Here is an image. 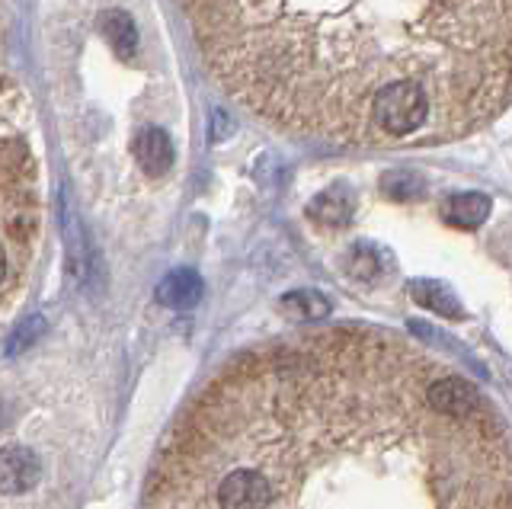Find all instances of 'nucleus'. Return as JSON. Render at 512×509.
Masks as SVG:
<instances>
[{
    "mask_svg": "<svg viewBox=\"0 0 512 509\" xmlns=\"http://www.w3.org/2000/svg\"><path fill=\"white\" fill-rule=\"evenodd\" d=\"M141 509H512L509 436L474 381L394 333H298L192 394Z\"/></svg>",
    "mask_w": 512,
    "mask_h": 509,
    "instance_id": "1",
    "label": "nucleus"
},
{
    "mask_svg": "<svg viewBox=\"0 0 512 509\" xmlns=\"http://www.w3.org/2000/svg\"><path fill=\"white\" fill-rule=\"evenodd\" d=\"M48 484V461L39 445L7 439L0 445V497L7 503H23L36 497Z\"/></svg>",
    "mask_w": 512,
    "mask_h": 509,
    "instance_id": "2",
    "label": "nucleus"
},
{
    "mask_svg": "<svg viewBox=\"0 0 512 509\" xmlns=\"http://www.w3.org/2000/svg\"><path fill=\"white\" fill-rule=\"evenodd\" d=\"M135 161L141 164V170L148 173V177H164L173 164V145L164 129H141L135 135Z\"/></svg>",
    "mask_w": 512,
    "mask_h": 509,
    "instance_id": "3",
    "label": "nucleus"
},
{
    "mask_svg": "<svg viewBox=\"0 0 512 509\" xmlns=\"http://www.w3.org/2000/svg\"><path fill=\"white\" fill-rule=\"evenodd\" d=\"M199 295H202V279L196 273H189V269L167 276L157 289L160 305H167V308H192L199 301Z\"/></svg>",
    "mask_w": 512,
    "mask_h": 509,
    "instance_id": "4",
    "label": "nucleus"
},
{
    "mask_svg": "<svg viewBox=\"0 0 512 509\" xmlns=\"http://www.w3.org/2000/svg\"><path fill=\"white\" fill-rule=\"evenodd\" d=\"M442 215L445 221H452L455 228H477V225H484L490 215V199L480 193H464V196L448 199Z\"/></svg>",
    "mask_w": 512,
    "mask_h": 509,
    "instance_id": "5",
    "label": "nucleus"
},
{
    "mask_svg": "<svg viewBox=\"0 0 512 509\" xmlns=\"http://www.w3.org/2000/svg\"><path fill=\"white\" fill-rule=\"evenodd\" d=\"M103 33L109 39V45L116 49L119 58H128L135 52V45H138V29H135V20L128 17V13L122 10H109L106 17H103Z\"/></svg>",
    "mask_w": 512,
    "mask_h": 509,
    "instance_id": "6",
    "label": "nucleus"
},
{
    "mask_svg": "<svg viewBox=\"0 0 512 509\" xmlns=\"http://www.w3.org/2000/svg\"><path fill=\"white\" fill-rule=\"evenodd\" d=\"M352 212V202L343 189H327L324 196H317L311 205V215L320 221V225H343Z\"/></svg>",
    "mask_w": 512,
    "mask_h": 509,
    "instance_id": "7",
    "label": "nucleus"
},
{
    "mask_svg": "<svg viewBox=\"0 0 512 509\" xmlns=\"http://www.w3.org/2000/svg\"><path fill=\"white\" fill-rule=\"evenodd\" d=\"M285 308H298L301 305V311H295L298 317H324L327 314V301L320 298L317 292H298V295H288L285 301H282Z\"/></svg>",
    "mask_w": 512,
    "mask_h": 509,
    "instance_id": "8",
    "label": "nucleus"
},
{
    "mask_svg": "<svg viewBox=\"0 0 512 509\" xmlns=\"http://www.w3.org/2000/svg\"><path fill=\"white\" fill-rule=\"evenodd\" d=\"M423 189V183L413 177V173H388L384 177V193L394 196V199H410Z\"/></svg>",
    "mask_w": 512,
    "mask_h": 509,
    "instance_id": "9",
    "label": "nucleus"
}]
</instances>
